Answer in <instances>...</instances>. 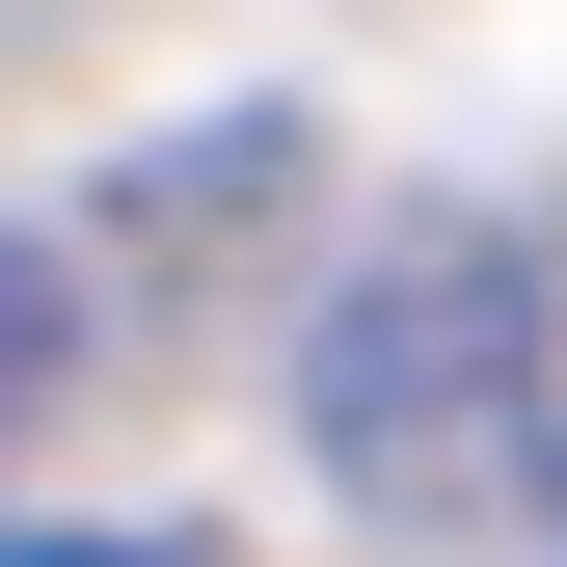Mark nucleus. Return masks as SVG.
Instances as JSON below:
<instances>
[{
  "mask_svg": "<svg viewBox=\"0 0 567 567\" xmlns=\"http://www.w3.org/2000/svg\"><path fill=\"white\" fill-rule=\"evenodd\" d=\"M540 351H567L540 217H379L351 298L298 324V460L351 514H460L486 460H540Z\"/></svg>",
  "mask_w": 567,
  "mask_h": 567,
  "instance_id": "nucleus-1",
  "label": "nucleus"
},
{
  "mask_svg": "<svg viewBox=\"0 0 567 567\" xmlns=\"http://www.w3.org/2000/svg\"><path fill=\"white\" fill-rule=\"evenodd\" d=\"M54 324H82V298H54V244L0 217V433H28V405H54Z\"/></svg>",
  "mask_w": 567,
  "mask_h": 567,
  "instance_id": "nucleus-2",
  "label": "nucleus"
},
{
  "mask_svg": "<svg viewBox=\"0 0 567 567\" xmlns=\"http://www.w3.org/2000/svg\"><path fill=\"white\" fill-rule=\"evenodd\" d=\"M0 567H189V540H0Z\"/></svg>",
  "mask_w": 567,
  "mask_h": 567,
  "instance_id": "nucleus-3",
  "label": "nucleus"
},
{
  "mask_svg": "<svg viewBox=\"0 0 567 567\" xmlns=\"http://www.w3.org/2000/svg\"><path fill=\"white\" fill-rule=\"evenodd\" d=\"M540 514H567V460H540Z\"/></svg>",
  "mask_w": 567,
  "mask_h": 567,
  "instance_id": "nucleus-4",
  "label": "nucleus"
}]
</instances>
